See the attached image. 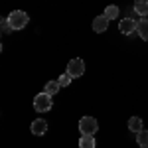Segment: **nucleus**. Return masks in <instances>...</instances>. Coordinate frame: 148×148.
Listing matches in <instances>:
<instances>
[{"label":"nucleus","instance_id":"obj_1","mask_svg":"<svg viewBox=\"0 0 148 148\" xmlns=\"http://www.w3.org/2000/svg\"><path fill=\"white\" fill-rule=\"evenodd\" d=\"M8 22L12 30H24L28 26V14L22 10H14L8 14Z\"/></svg>","mask_w":148,"mask_h":148},{"label":"nucleus","instance_id":"obj_2","mask_svg":"<svg viewBox=\"0 0 148 148\" xmlns=\"http://www.w3.org/2000/svg\"><path fill=\"white\" fill-rule=\"evenodd\" d=\"M34 109L38 113H47V111L51 109V97H49L46 91L36 95L34 97Z\"/></svg>","mask_w":148,"mask_h":148},{"label":"nucleus","instance_id":"obj_3","mask_svg":"<svg viewBox=\"0 0 148 148\" xmlns=\"http://www.w3.org/2000/svg\"><path fill=\"white\" fill-rule=\"evenodd\" d=\"M79 130H81V134H95L97 130H99V123L93 119V116H83L79 121Z\"/></svg>","mask_w":148,"mask_h":148},{"label":"nucleus","instance_id":"obj_4","mask_svg":"<svg viewBox=\"0 0 148 148\" xmlns=\"http://www.w3.org/2000/svg\"><path fill=\"white\" fill-rule=\"evenodd\" d=\"M67 73L71 75V77H81V75L85 73V63H83V59H79V57L69 59V63H67Z\"/></svg>","mask_w":148,"mask_h":148},{"label":"nucleus","instance_id":"obj_5","mask_svg":"<svg viewBox=\"0 0 148 148\" xmlns=\"http://www.w3.org/2000/svg\"><path fill=\"white\" fill-rule=\"evenodd\" d=\"M136 28H138V22L134 18H123V20L119 22V30H121V34H125V36L134 34Z\"/></svg>","mask_w":148,"mask_h":148},{"label":"nucleus","instance_id":"obj_6","mask_svg":"<svg viewBox=\"0 0 148 148\" xmlns=\"http://www.w3.org/2000/svg\"><path fill=\"white\" fill-rule=\"evenodd\" d=\"M30 130H32V134H36V136H44L47 132V123L44 119H36L34 123H32V126H30Z\"/></svg>","mask_w":148,"mask_h":148},{"label":"nucleus","instance_id":"obj_7","mask_svg":"<svg viewBox=\"0 0 148 148\" xmlns=\"http://www.w3.org/2000/svg\"><path fill=\"white\" fill-rule=\"evenodd\" d=\"M109 22H111V20H109L105 14H103V16H97V18L93 20V30H95L97 34H103V32L109 28Z\"/></svg>","mask_w":148,"mask_h":148},{"label":"nucleus","instance_id":"obj_8","mask_svg":"<svg viewBox=\"0 0 148 148\" xmlns=\"http://www.w3.org/2000/svg\"><path fill=\"white\" fill-rule=\"evenodd\" d=\"M134 12H136L138 16L146 18L148 16V0H136L134 2Z\"/></svg>","mask_w":148,"mask_h":148},{"label":"nucleus","instance_id":"obj_9","mask_svg":"<svg viewBox=\"0 0 148 148\" xmlns=\"http://www.w3.org/2000/svg\"><path fill=\"white\" fill-rule=\"evenodd\" d=\"M136 32H138V36H140L144 42H148V18H142V20H138Z\"/></svg>","mask_w":148,"mask_h":148},{"label":"nucleus","instance_id":"obj_10","mask_svg":"<svg viewBox=\"0 0 148 148\" xmlns=\"http://www.w3.org/2000/svg\"><path fill=\"white\" fill-rule=\"evenodd\" d=\"M59 89H61V85H59V81H47L46 87H44V91L49 95V97H53V95H57L59 93Z\"/></svg>","mask_w":148,"mask_h":148},{"label":"nucleus","instance_id":"obj_11","mask_svg":"<svg viewBox=\"0 0 148 148\" xmlns=\"http://www.w3.org/2000/svg\"><path fill=\"white\" fill-rule=\"evenodd\" d=\"M128 128H130L132 132H136V134L140 130H144V128H142V119H140V116H132V119L128 121Z\"/></svg>","mask_w":148,"mask_h":148},{"label":"nucleus","instance_id":"obj_12","mask_svg":"<svg viewBox=\"0 0 148 148\" xmlns=\"http://www.w3.org/2000/svg\"><path fill=\"white\" fill-rule=\"evenodd\" d=\"M79 148H95V138H93L91 134H81Z\"/></svg>","mask_w":148,"mask_h":148},{"label":"nucleus","instance_id":"obj_13","mask_svg":"<svg viewBox=\"0 0 148 148\" xmlns=\"http://www.w3.org/2000/svg\"><path fill=\"white\" fill-rule=\"evenodd\" d=\"M119 6H114V4H111V6H107V8H105V16H107V18H109V20H116V18H119Z\"/></svg>","mask_w":148,"mask_h":148},{"label":"nucleus","instance_id":"obj_14","mask_svg":"<svg viewBox=\"0 0 148 148\" xmlns=\"http://www.w3.org/2000/svg\"><path fill=\"white\" fill-rule=\"evenodd\" d=\"M136 142L140 148H148V130H140L136 134Z\"/></svg>","mask_w":148,"mask_h":148},{"label":"nucleus","instance_id":"obj_15","mask_svg":"<svg viewBox=\"0 0 148 148\" xmlns=\"http://www.w3.org/2000/svg\"><path fill=\"white\" fill-rule=\"evenodd\" d=\"M71 79H73V77H71V75H69V73H63V75H59V85H61V87H67L69 83H71Z\"/></svg>","mask_w":148,"mask_h":148},{"label":"nucleus","instance_id":"obj_16","mask_svg":"<svg viewBox=\"0 0 148 148\" xmlns=\"http://www.w3.org/2000/svg\"><path fill=\"white\" fill-rule=\"evenodd\" d=\"M12 28H10V22H8V18H2V32L4 34H8Z\"/></svg>","mask_w":148,"mask_h":148}]
</instances>
